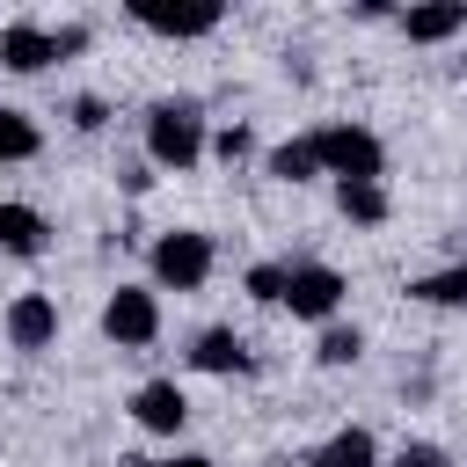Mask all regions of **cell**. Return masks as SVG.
I'll use <instances>...</instances> for the list:
<instances>
[{
    "label": "cell",
    "instance_id": "cell-1",
    "mask_svg": "<svg viewBox=\"0 0 467 467\" xmlns=\"http://www.w3.org/2000/svg\"><path fill=\"white\" fill-rule=\"evenodd\" d=\"M204 146H212V124H204V109L190 102V95H168V102H153L146 109V168H197L204 161Z\"/></svg>",
    "mask_w": 467,
    "mask_h": 467
},
{
    "label": "cell",
    "instance_id": "cell-2",
    "mask_svg": "<svg viewBox=\"0 0 467 467\" xmlns=\"http://www.w3.org/2000/svg\"><path fill=\"white\" fill-rule=\"evenodd\" d=\"M314 139V153H321V175L328 182H379L387 175V146H379V131H365V124H321V131H306Z\"/></svg>",
    "mask_w": 467,
    "mask_h": 467
},
{
    "label": "cell",
    "instance_id": "cell-3",
    "mask_svg": "<svg viewBox=\"0 0 467 467\" xmlns=\"http://www.w3.org/2000/svg\"><path fill=\"white\" fill-rule=\"evenodd\" d=\"M146 270H153V292H204V277H212V234H204V226H168V234H153Z\"/></svg>",
    "mask_w": 467,
    "mask_h": 467
},
{
    "label": "cell",
    "instance_id": "cell-4",
    "mask_svg": "<svg viewBox=\"0 0 467 467\" xmlns=\"http://www.w3.org/2000/svg\"><path fill=\"white\" fill-rule=\"evenodd\" d=\"M343 299H350V277H343L336 263H292V270H285V314H292V321L328 328Z\"/></svg>",
    "mask_w": 467,
    "mask_h": 467
},
{
    "label": "cell",
    "instance_id": "cell-5",
    "mask_svg": "<svg viewBox=\"0 0 467 467\" xmlns=\"http://www.w3.org/2000/svg\"><path fill=\"white\" fill-rule=\"evenodd\" d=\"M102 336H109L117 350H146V343L161 336V292H153V285H117V292L102 299Z\"/></svg>",
    "mask_w": 467,
    "mask_h": 467
},
{
    "label": "cell",
    "instance_id": "cell-6",
    "mask_svg": "<svg viewBox=\"0 0 467 467\" xmlns=\"http://www.w3.org/2000/svg\"><path fill=\"white\" fill-rule=\"evenodd\" d=\"M131 22L168 36V44H190V36H212L226 22V7L219 0H131Z\"/></svg>",
    "mask_w": 467,
    "mask_h": 467
},
{
    "label": "cell",
    "instance_id": "cell-7",
    "mask_svg": "<svg viewBox=\"0 0 467 467\" xmlns=\"http://www.w3.org/2000/svg\"><path fill=\"white\" fill-rule=\"evenodd\" d=\"M0 336H7V350H22V358L51 350V343H58V299H51V292H15L7 314H0Z\"/></svg>",
    "mask_w": 467,
    "mask_h": 467
},
{
    "label": "cell",
    "instance_id": "cell-8",
    "mask_svg": "<svg viewBox=\"0 0 467 467\" xmlns=\"http://www.w3.org/2000/svg\"><path fill=\"white\" fill-rule=\"evenodd\" d=\"M190 372H212V379H241V372H255V350H248V336L241 328H197L190 336Z\"/></svg>",
    "mask_w": 467,
    "mask_h": 467
},
{
    "label": "cell",
    "instance_id": "cell-9",
    "mask_svg": "<svg viewBox=\"0 0 467 467\" xmlns=\"http://www.w3.org/2000/svg\"><path fill=\"white\" fill-rule=\"evenodd\" d=\"M131 423L153 431V438H182V423H190V394H182L175 379H146V387H131Z\"/></svg>",
    "mask_w": 467,
    "mask_h": 467
},
{
    "label": "cell",
    "instance_id": "cell-10",
    "mask_svg": "<svg viewBox=\"0 0 467 467\" xmlns=\"http://www.w3.org/2000/svg\"><path fill=\"white\" fill-rule=\"evenodd\" d=\"M394 29L409 44H452L467 36V0H416V7H394Z\"/></svg>",
    "mask_w": 467,
    "mask_h": 467
},
{
    "label": "cell",
    "instance_id": "cell-11",
    "mask_svg": "<svg viewBox=\"0 0 467 467\" xmlns=\"http://www.w3.org/2000/svg\"><path fill=\"white\" fill-rule=\"evenodd\" d=\"M51 241V219L22 197H0V255H44Z\"/></svg>",
    "mask_w": 467,
    "mask_h": 467
},
{
    "label": "cell",
    "instance_id": "cell-12",
    "mask_svg": "<svg viewBox=\"0 0 467 467\" xmlns=\"http://www.w3.org/2000/svg\"><path fill=\"white\" fill-rule=\"evenodd\" d=\"M306 467H387V460H379V438H372L365 423H343V431H328V438L306 452Z\"/></svg>",
    "mask_w": 467,
    "mask_h": 467
},
{
    "label": "cell",
    "instance_id": "cell-13",
    "mask_svg": "<svg viewBox=\"0 0 467 467\" xmlns=\"http://www.w3.org/2000/svg\"><path fill=\"white\" fill-rule=\"evenodd\" d=\"M0 66L7 73H44L51 66V29L44 22H7L0 29Z\"/></svg>",
    "mask_w": 467,
    "mask_h": 467
},
{
    "label": "cell",
    "instance_id": "cell-14",
    "mask_svg": "<svg viewBox=\"0 0 467 467\" xmlns=\"http://www.w3.org/2000/svg\"><path fill=\"white\" fill-rule=\"evenodd\" d=\"M263 175H270V182H292V190H299V182H314V175H321L314 139H277V146L263 153Z\"/></svg>",
    "mask_w": 467,
    "mask_h": 467
},
{
    "label": "cell",
    "instance_id": "cell-15",
    "mask_svg": "<svg viewBox=\"0 0 467 467\" xmlns=\"http://www.w3.org/2000/svg\"><path fill=\"white\" fill-rule=\"evenodd\" d=\"M336 212L350 226H387L394 197H387V182H336Z\"/></svg>",
    "mask_w": 467,
    "mask_h": 467
},
{
    "label": "cell",
    "instance_id": "cell-16",
    "mask_svg": "<svg viewBox=\"0 0 467 467\" xmlns=\"http://www.w3.org/2000/svg\"><path fill=\"white\" fill-rule=\"evenodd\" d=\"M409 299L416 306H467V263H445V270H423V277H409Z\"/></svg>",
    "mask_w": 467,
    "mask_h": 467
},
{
    "label": "cell",
    "instance_id": "cell-17",
    "mask_svg": "<svg viewBox=\"0 0 467 467\" xmlns=\"http://www.w3.org/2000/svg\"><path fill=\"white\" fill-rule=\"evenodd\" d=\"M44 153V131H36V117L29 109H0V168H15V161H36Z\"/></svg>",
    "mask_w": 467,
    "mask_h": 467
},
{
    "label": "cell",
    "instance_id": "cell-18",
    "mask_svg": "<svg viewBox=\"0 0 467 467\" xmlns=\"http://www.w3.org/2000/svg\"><path fill=\"white\" fill-rule=\"evenodd\" d=\"M314 358H321V365H358V358H365V328H343V321H328V328L314 336Z\"/></svg>",
    "mask_w": 467,
    "mask_h": 467
},
{
    "label": "cell",
    "instance_id": "cell-19",
    "mask_svg": "<svg viewBox=\"0 0 467 467\" xmlns=\"http://www.w3.org/2000/svg\"><path fill=\"white\" fill-rule=\"evenodd\" d=\"M285 270H292V263H248L241 292H248L255 306H285Z\"/></svg>",
    "mask_w": 467,
    "mask_h": 467
},
{
    "label": "cell",
    "instance_id": "cell-20",
    "mask_svg": "<svg viewBox=\"0 0 467 467\" xmlns=\"http://www.w3.org/2000/svg\"><path fill=\"white\" fill-rule=\"evenodd\" d=\"M204 153H219V161H226V168H234V161H248V153H255V131H248V124H219V131H212V146H204Z\"/></svg>",
    "mask_w": 467,
    "mask_h": 467
},
{
    "label": "cell",
    "instance_id": "cell-21",
    "mask_svg": "<svg viewBox=\"0 0 467 467\" xmlns=\"http://www.w3.org/2000/svg\"><path fill=\"white\" fill-rule=\"evenodd\" d=\"M387 467H452V460H445V445H431V438H409V445H401Z\"/></svg>",
    "mask_w": 467,
    "mask_h": 467
},
{
    "label": "cell",
    "instance_id": "cell-22",
    "mask_svg": "<svg viewBox=\"0 0 467 467\" xmlns=\"http://www.w3.org/2000/svg\"><path fill=\"white\" fill-rule=\"evenodd\" d=\"M66 117H73V131H102V124H109V102H102V95H73Z\"/></svg>",
    "mask_w": 467,
    "mask_h": 467
},
{
    "label": "cell",
    "instance_id": "cell-23",
    "mask_svg": "<svg viewBox=\"0 0 467 467\" xmlns=\"http://www.w3.org/2000/svg\"><path fill=\"white\" fill-rule=\"evenodd\" d=\"M73 51H88V29L80 22H58L51 29V58H73Z\"/></svg>",
    "mask_w": 467,
    "mask_h": 467
},
{
    "label": "cell",
    "instance_id": "cell-24",
    "mask_svg": "<svg viewBox=\"0 0 467 467\" xmlns=\"http://www.w3.org/2000/svg\"><path fill=\"white\" fill-rule=\"evenodd\" d=\"M117 467H219L212 452H168V460H117Z\"/></svg>",
    "mask_w": 467,
    "mask_h": 467
},
{
    "label": "cell",
    "instance_id": "cell-25",
    "mask_svg": "<svg viewBox=\"0 0 467 467\" xmlns=\"http://www.w3.org/2000/svg\"><path fill=\"white\" fill-rule=\"evenodd\" d=\"M146 182H153V168H146V161H131V168H124V190H131V197H146Z\"/></svg>",
    "mask_w": 467,
    "mask_h": 467
},
{
    "label": "cell",
    "instance_id": "cell-26",
    "mask_svg": "<svg viewBox=\"0 0 467 467\" xmlns=\"http://www.w3.org/2000/svg\"><path fill=\"white\" fill-rule=\"evenodd\" d=\"M460 73H467V51H460Z\"/></svg>",
    "mask_w": 467,
    "mask_h": 467
}]
</instances>
